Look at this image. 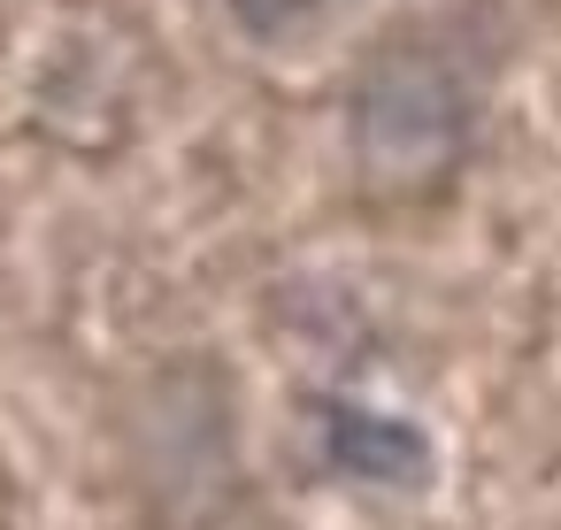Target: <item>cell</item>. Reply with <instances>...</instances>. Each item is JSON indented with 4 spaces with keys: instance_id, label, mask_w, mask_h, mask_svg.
Returning <instances> with one entry per match:
<instances>
[{
    "instance_id": "cell-1",
    "label": "cell",
    "mask_w": 561,
    "mask_h": 530,
    "mask_svg": "<svg viewBox=\"0 0 561 530\" xmlns=\"http://www.w3.org/2000/svg\"><path fill=\"white\" fill-rule=\"evenodd\" d=\"M469 124L477 108H469L461 70L423 47H392L354 93V154L392 193L438 185L469 154Z\"/></svg>"
},
{
    "instance_id": "cell-2",
    "label": "cell",
    "mask_w": 561,
    "mask_h": 530,
    "mask_svg": "<svg viewBox=\"0 0 561 530\" xmlns=\"http://www.w3.org/2000/svg\"><path fill=\"white\" fill-rule=\"evenodd\" d=\"M323 461L339 476H362V484H423L431 476L423 430L369 415V407H323Z\"/></svg>"
},
{
    "instance_id": "cell-3",
    "label": "cell",
    "mask_w": 561,
    "mask_h": 530,
    "mask_svg": "<svg viewBox=\"0 0 561 530\" xmlns=\"http://www.w3.org/2000/svg\"><path fill=\"white\" fill-rule=\"evenodd\" d=\"M224 9L239 16V32H254V39H285L293 24L316 16V0H224Z\"/></svg>"
}]
</instances>
